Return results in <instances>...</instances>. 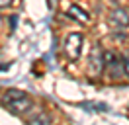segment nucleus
Wrapping results in <instances>:
<instances>
[{"label":"nucleus","mask_w":129,"mask_h":125,"mask_svg":"<svg viewBox=\"0 0 129 125\" xmlns=\"http://www.w3.org/2000/svg\"><path fill=\"white\" fill-rule=\"evenodd\" d=\"M82 41H84V37H82L80 33H69L67 35V39H64V53H67V57L71 61H76L80 57Z\"/></svg>","instance_id":"f257e3e1"},{"label":"nucleus","mask_w":129,"mask_h":125,"mask_svg":"<svg viewBox=\"0 0 129 125\" xmlns=\"http://www.w3.org/2000/svg\"><path fill=\"white\" fill-rule=\"evenodd\" d=\"M31 100L27 98V96H22V98H18V100H14L12 104H8L6 108L14 113V115H24V113H27L29 109H31Z\"/></svg>","instance_id":"f03ea898"},{"label":"nucleus","mask_w":129,"mask_h":125,"mask_svg":"<svg viewBox=\"0 0 129 125\" xmlns=\"http://www.w3.org/2000/svg\"><path fill=\"white\" fill-rule=\"evenodd\" d=\"M110 23L117 25V27H127L129 25V12L123 8H115L110 12Z\"/></svg>","instance_id":"7ed1b4c3"},{"label":"nucleus","mask_w":129,"mask_h":125,"mask_svg":"<svg viewBox=\"0 0 129 125\" xmlns=\"http://www.w3.org/2000/svg\"><path fill=\"white\" fill-rule=\"evenodd\" d=\"M106 62H104V57L100 55L96 47H94V51H92V57H90V72L92 74H102V70H104Z\"/></svg>","instance_id":"20e7f679"},{"label":"nucleus","mask_w":129,"mask_h":125,"mask_svg":"<svg viewBox=\"0 0 129 125\" xmlns=\"http://www.w3.org/2000/svg\"><path fill=\"white\" fill-rule=\"evenodd\" d=\"M69 16H71L73 20H76V22H82V23H88L90 22V16L86 14L80 6H76V4L69 6Z\"/></svg>","instance_id":"39448f33"},{"label":"nucleus","mask_w":129,"mask_h":125,"mask_svg":"<svg viewBox=\"0 0 129 125\" xmlns=\"http://www.w3.org/2000/svg\"><path fill=\"white\" fill-rule=\"evenodd\" d=\"M22 96H25V92H22V90H16V88H12V90H8V92H4V96H2V106H8V104H12L14 100L22 98Z\"/></svg>","instance_id":"423d86ee"},{"label":"nucleus","mask_w":129,"mask_h":125,"mask_svg":"<svg viewBox=\"0 0 129 125\" xmlns=\"http://www.w3.org/2000/svg\"><path fill=\"white\" fill-rule=\"evenodd\" d=\"M27 123H31V125H47V123H51V119H49V115H45V113H37V115L29 117Z\"/></svg>","instance_id":"0eeeda50"},{"label":"nucleus","mask_w":129,"mask_h":125,"mask_svg":"<svg viewBox=\"0 0 129 125\" xmlns=\"http://www.w3.org/2000/svg\"><path fill=\"white\" fill-rule=\"evenodd\" d=\"M86 109H92V111H108V106L106 104H82Z\"/></svg>","instance_id":"6e6552de"},{"label":"nucleus","mask_w":129,"mask_h":125,"mask_svg":"<svg viewBox=\"0 0 129 125\" xmlns=\"http://www.w3.org/2000/svg\"><path fill=\"white\" fill-rule=\"evenodd\" d=\"M123 69H125V76H129V57L123 59Z\"/></svg>","instance_id":"1a4fd4ad"},{"label":"nucleus","mask_w":129,"mask_h":125,"mask_svg":"<svg viewBox=\"0 0 129 125\" xmlns=\"http://www.w3.org/2000/svg\"><path fill=\"white\" fill-rule=\"evenodd\" d=\"M10 4H12V0H0V10L2 8H8Z\"/></svg>","instance_id":"9d476101"}]
</instances>
